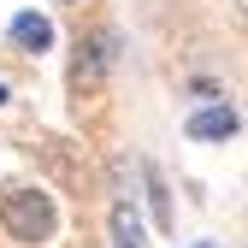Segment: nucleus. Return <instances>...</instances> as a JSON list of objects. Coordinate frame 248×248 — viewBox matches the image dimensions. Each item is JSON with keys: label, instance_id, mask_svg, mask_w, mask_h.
<instances>
[{"label": "nucleus", "instance_id": "obj_1", "mask_svg": "<svg viewBox=\"0 0 248 248\" xmlns=\"http://www.w3.org/2000/svg\"><path fill=\"white\" fill-rule=\"evenodd\" d=\"M0 225H6V236L12 242H24V248H42V242H53V231H59V207H53V195L47 189H6V201H0Z\"/></svg>", "mask_w": 248, "mask_h": 248}, {"label": "nucleus", "instance_id": "obj_2", "mask_svg": "<svg viewBox=\"0 0 248 248\" xmlns=\"http://www.w3.org/2000/svg\"><path fill=\"white\" fill-rule=\"evenodd\" d=\"M118 47H124V36L107 24V30H95L89 42H77V59H71V89H101L107 83V71L118 65Z\"/></svg>", "mask_w": 248, "mask_h": 248}, {"label": "nucleus", "instance_id": "obj_3", "mask_svg": "<svg viewBox=\"0 0 248 248\" xmlns=\"http://www.w3.org/2000/svg\"><path fill=\"white\" fill-rule=\"evenodd\" d=\"M195 142H231L236 130H242V112L231 107V101H213V107H201V112H189V124H183Z\"/></svg>", "mask_w": 248, "mask_h": 248}, {"label": "nucleus", "instance_id": "obj_4", "mask_svg": "<svg viewBox=\"0 0 248 248\" xmlns=\"http://www.w3.org/2000/svg\"><path fill=\"white\" fill-rule=\"evenodd\" d=\"M6 36H12V47H24V53H47V47H53V24H47L42 12H18Z\"/></svg>", "mask_w": 248, "mask_h": 248}, {"label": "nucleus", "instance_id": "obj_5", "mask_svg": "<svg viewBox=\"0 0 248 248\" xmlns=\"http://www.w3.org/2000/svg\"><path fill=\"white\" fill-rule=\"evenodd\" d=\"M142 183H148V207H154V225H160V231H171V189H166V171L154 166V160H142Z\"/></svg>", "mask_w": 248, "mask_h": 248}, {"label": "nucleus", "instance_id": "obj_6", "mask_svg": "<svg viewBox=\"0 0 248 248\" xmlns=\"http://www.w3.org/2000/svg\"><path fill=\"white\" fill-rule=\"evenodd\" d=\"M112 248H142V225H136V207L130 201L112 207Z\"/></svg>", "mask_w": 248, "mask_h": 248}, {"label": "nucleus", "instance_id": "obj_7", "mask_svg": "<svg viewBox=\"0 0 248 248\" xmlns=\"http://www.w3.org/2000/svg\"><path fill=\"white\" fill-rule=\"evenodd\" d=\"M0 107H6V83H0Z\"/></svg>", "mask_w": 248, "mask_h": 248}, {"label": "nucleus", "instance_id": "obj_8", "mask_svg": "<svg viewBox=\"0 0 248 248\" xmlns=\"http://www.w3.org/2000/svg\"><path fill=\"white\" fill-rule=\"evenodd\" d=\"M195 248H219V242H195Z\"/></svg>", "mask_w": 248, "mask_h": 248}]
</instances>
